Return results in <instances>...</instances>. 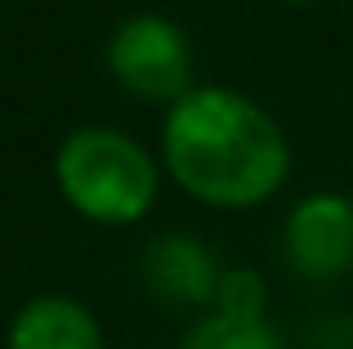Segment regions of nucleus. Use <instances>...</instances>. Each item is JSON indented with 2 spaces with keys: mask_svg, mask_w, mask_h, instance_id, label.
Segmentation results:
<instances>
[{
  "mask_svg": "<svg viewBox=\"0 0 353 349\" xmlns=\"http://www.w3.org/2000/svg\"><path fill=\"white\" fill-rule=\"evenodd\" d=\"M174 349H282L277 327L264 318H241V314H219L206 309L201 318H192L188 332L179 336Z\"/></svg>",
  "mask_w": 353,
  "mask_h": 349,
  "instance_id": "7",
  "label": "nucleus"
},
{
  "mask_svg": "<svg viewBox=\"0 0 353 349\" xmlns=\"http://www.w3.org/2000/svg\"><path fill=\"white\" fill-rule=\"evenodd\" d=\"M282 251L300 278L331 282L353 269V201L345 192H309L282 228Z\"/></svg>",
  "mask_w": 353,
  "mask_h": 349,
  "instance_id": "4",
  "label": "nucleus"
},
{
  "mask_svg": "<svg viewBox=\"0 0 353 349\" xmlns=\"http://www.w3.org/2000/svg\"><path fill=\"white\" fill-rule=\"evenodd\" d=\"M219 260L183 233H165L143 251V282L157 300L165 305H188V309H210L219 291Z\"/></svg>",
  "mask_w": 353,
  "mask_h": 349,
  "instance_id": "5",
  "label": "nucleus"
},
{
  "mask_svg": "<svg viewBox=\"0 0 353 349\" xmlns=\"http://www.w3.org/2000/svg\"><path fill=\"white\" fill-rule=\"evenodd\" d=\"M59 192L94 224H134L157 201V161L121 130L90 126L63 139L54 157Z\"/></svg>",
  "mask_w": 353,
  "mask_h": 349,
  "instance_id": "2",
  "label": "nucleus"
},
{
  "mask_svg": "<svg viewBox=\"0 0 353 349\" xmlns=\"http://www.w3.org/2000/svg\"><path fill=\"white\" fill-rule=\"evenodd\" d=\"M5 349H108V341L99 318L81 300L45 291L9 318Z\"/></svg>",
  "mask_w": 353,
  "mask_h": 349,
  "instance_id": "6",
  "label": "nucleus"
},
{
  "mask_svg": "<svg viewBox=\"0 0 353 349\" xmlns=\"http://www.w3.org/2000/svg\"><path fill=\"white\" fill-rule=\"evenodd\" d=\"M108 72L121 90L139 99H170L179 103L192 81L188 36L161 14H134L108 41Z\"/></svg>",
  "mask_w": 353,
  "mask_h": 349,
  "instance_id": "3",
  "label": "nucleus"
},
{
  "mask_svg": "<svg viewBox=\"0 0 353 349\" xmlns=\"http://www.w3.org/2000/svg\"><path fill=\"white\" fill-rule=\"evenodd\" d=\"M219 314H241V318H264L268 314V287L259 273L250 269H224L219 278V291H215V305Z\"/></svg>",
  "mask_w": 353,
  "mask_h": 349,
  "instance_id": "8",
  "label": "nucleus"
},
{
  "mask_svg": "<svg viewBox=\"0 0 353 349\" xmlns=\"http://www.w3.org/2000/svg\"><path fill=\"white\" fill-rule=\"evenodd\" d=\"M161 157L188 197L219 210L268 201L286 183L291 148L277 121L237 90H188L170 108Z\"/></svg>",
  "mask_w": 353,
  "mask_h": 349,
  "instance_id": "1",
  "label": "nucleus"
}]
</instances>
